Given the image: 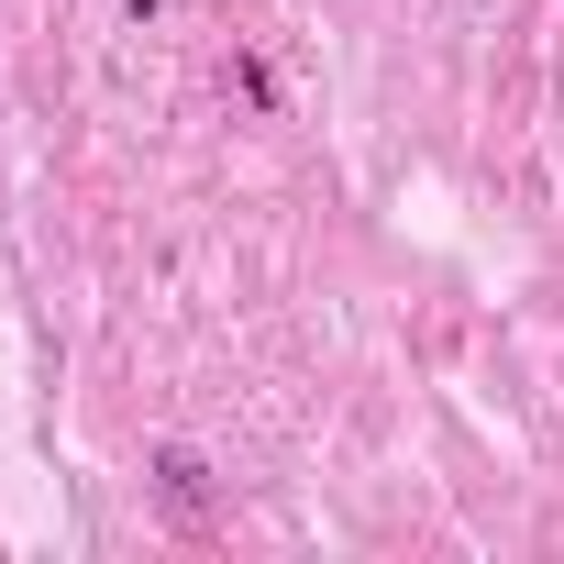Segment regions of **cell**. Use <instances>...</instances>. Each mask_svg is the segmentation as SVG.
<instances>
[{"label": "cell", "instance_id": "2", "mask_svg": "<svg viewBox=\"0 0 564 564\" xmlns=\"http://www.w3.org/2000/svg\"><path fill=\"white\" fill-rule=\"evenodd\" d=\"M232 100H243V111H276V67H265V56H232Z\"/></svg>", "mask_w": 564, "mask_h": 564}, {"label": "cell", "instance_id": "1", "mask_svg": "<svg viewBox=\"0 0 564 564\" xmlns=\"http://www.w3.org/2000/svg\"><path fill=\"white\" fill-rule=\"evenodd\" d=\"M144 476H155V498H166V520H188V531L210 520V465H199L188 443H155V454H144Z\"/></svg>", "mask_w": 564, "mask_h": 564}]
</instances>
